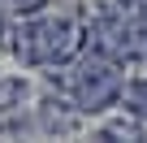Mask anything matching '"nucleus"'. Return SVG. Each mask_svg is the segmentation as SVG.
I'll return each instance as SVG.
<instances>
[{
    "instance_id": "f257e3e1",
    "label": "nucleus",
    "mask_w": 147,
    "mask_h": 143,
    "mask_svg": "<svg viewBox=\"0 0 147 143\" xmlns=\"http://www.w3.org/2000/svg\"><path fill=\"white\" fill-rule=\"evenodd\" d=\"M9 52L22 61V65H65L82 52L87 43V26L74 18V13H22V18H9L5 35Z\"/></svg>"
},
{
    "instance_id": "f03ea898",
    "label": "nucleus",
    "mask_w": 147,
    "mask_h": 143,
    "mask_svg": "<svg viewBox=\"0 0 147 143\" xmlns=\"http://www.w3.org/2000/svg\"><path fill=\"white\" fill-rule=\"evenodd\" d=\"M65 74H56V69L48 65L52 83L78 104V113H104L108 104L121 100V87H125V74H121V61L104 56V52H87V56H74L61 65Z\"/></svg>"
},
{
    "instance_id": "7ed1b4c3",
    "label": "nucleus",
    "mask_w": 147,
    "mask_h": 143,
    "mask_svg": "<svg viewBox=\"0 0 147 143\" xmlns=\"http://www.w3.org/2000/svg\"><path fill=\"white\" fill-rule=\"evenodd\" d=\"M74 126H78V104H74L69 96H48L39 104V130L48 134H69Z\"/></svg>"
},
{
    "instance_id": "20e7f679",
    "label": "nucleus",
    "mask_w": 147,
    "mask_h": 143,
    "mask_svg": "<svg viewBox=\"0 0 147 143\" xmlns=\"http://www.w3.org/2000/svg\"><path fill=\"white\" fill-rule=\"evenodd\" d=\"M95 139H104V143H138V139H143V117H134V113L113 117L108 126L95 130Z\"/></svg>"
},
{
    "instance_id": "39448f33",
    "label": "nucleus",
    "mask_w": 147,
    "mask_h": 143,
    "mask_svg": "<svg viewBox=\"0 0 147 143\" xmlns=\"http://www.w3.org/2000/svg\"><path fill=\"white\" fill-rule=\"evenodd\" d=\"M26 100H30L26 78H0V117H5V113H22Z\"/></svg>"
},
{
    "instance_id": "423d86ee",
    "label": "nucleus",
    "mask_w": 147,
    "mask_h": 143,
    "mask_svg": "<svg viewBox=\"0 0 147 143\" xmlns=\"http://www.w3.org/2000/svg\"><path fill=\"white\" fill-rule=\"evenodd\" d=\"M121 104H125V113H134V117L147 121V78L125 83V87H121Z\"/></svg>"
},
{
    "instance_id": "0eeeda50",
    "label": "nucleus",
    "mask_w": 147,
    "mask_h": 143,
    "mask_svg": "<svg viewBox=\"0 0 147 143\" xmlns=\"http://www.w3.org/2000/svg\"><path fill=\"white\" fill-rule=\"evenodd\" d=\"M48 5H52V0H5L9 18H22V13H43Z\"/></svg>"
}]
</instances>
